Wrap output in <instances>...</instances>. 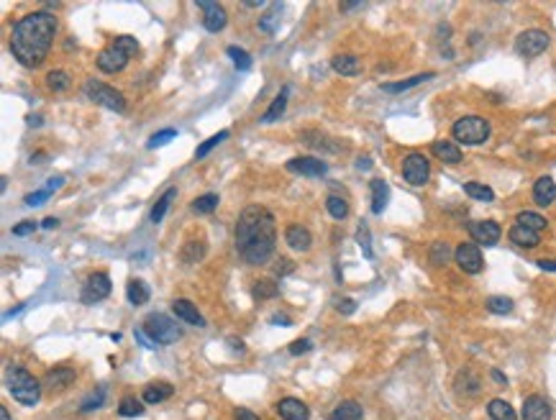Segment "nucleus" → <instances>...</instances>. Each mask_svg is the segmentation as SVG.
Here are the masks:
<instances>
[{
  "label": "nucleus",
  "mask_w": 556,
  "mask_h": 420,
  "mask_svg": "<svg viewBox=\"0 0 556 420\" xmlns=\"http://www.w3.org/2000/svg\"><path fill=\"white\" fill-rule=\"evenodd\" d=\"M451 256V249H449V244H433V249H431V262L433 264H444L446 259Z\"/></svg>",
  "instance_id": "48"
},
{
  "label": "nucleus",
  "mask_w": 556,
  "mask_h": 420,
  "mask_svg": "<svg viewBox=\"0 0 556 420\" xmlns=\"http://www.w3.org/2000/svg\"><path fill=\"white\" fill-rule=\"evenodd\" d=\"M175 197H177V190H175V187H169L165 195L156 200V206L152 208V215H149V218H152V223H159V221L165 218L167 210H169V206H172V200H175Z\"/></svg>",
  "instance_id": "32"
},
{
  "label": "nucleus",
  "mask_w": 556,
  "mask_h": 420,
  "mask_svg": "<svg viewBox=\"0 0 556 420\" xmlns=\"http://www.w3.org/2000/svg\"><path fill=\"white\" fill-rule=\"evenodd\" d=\"M218 203H221V200H218V195H215V193H208V195H200L195 203H193V210H195L197 215H208V213H213L215 208H218Z\"/></svg>",
  "instance_id": "40"
},
{
  "label": "nucleus",
  "mask_w": 556,
  "mask_h": 420,
  "mask_svg": "<svg viewBox=\"0 0 556 420\" xmlns=\"http://www.w3.org/2000/svg\"><path fill=\"white\" fill-rule=\"evenodd\" d=\"M354 8H361V3H341V10H354Z\"/></svg>",
  "instance_id": "58"
},
{
  "label": "nucleus",
  "mask_w": 556,
  "mask_h": 420,
  "mask_svg": "<svg viewBox=\"0 0 556 420\" xmlns=\"http://www.w3.org/2000/svg\"><path fill=\"white\" fill-rule=\"evenodd\" d=\"M487 310L498 315H507L513 310V300H510V297H503V295H492V297H487Z\"/></svg>",
  "instance_id": "41"
},
{
  "label": "nucleus",
  "mask_w": 556,
  "mask_h": 420,
  "mask_svg": "<svg viewBox=\"0 0 556 420\" xmlns=\"http://www.w3.org/2000/svg\"><path fill=\"white\" fill-rule=\"evenodd\" d=\"M487 415L492 420H516V410H513L510 402L505 400H489Z\"/></svg>",
  "instance_id": "35"
},
{
  "label": "nucleus",
  "mask_w": 556,
  "mask_h": 420,
  "mask_svg": "<svg viewBox=\"0 0 556 420\" xmlns=\"http://www.w3.org/2000/svg\"><path fill=\"white\" fill-rule=\"evenodd\" d=\"M370 166H372V159L370 157H364V159L359 157V162H356V169H370Z\"/></svg>",
  "instance_id": "57"
},
{
  "label": "nucleus",
  "mask_w": 556,
  "mask_h": 420,
  "mask_svg": "<svg viewBox=\"0 0 556 420\" xmlns=\"http://www.w3.org/2000/svg\"><path fill=\"white\" fill-rule=\"evenodd\" d=\"M223 138H228V131H218V134H215V136H210L208 138V141H205V144H200V147H197V151H195V157L197 159H203V157H208V154H210V151H213L215 147H218V144H221V141H223Z\"/></svg>",
  "instance_id": "44"
},
{
  "label": "nucleus",
  "mask_w": 556,
  "mask_h": 420,
  "mask_svg": "<svg viewBox=\"0 0 556 420\" xmlns=\"http://www.w3.org/2000/svg\"><path fill=\"white\" fill-rule=\"evenodd\" d=\"M197 8L203 10V26L205 31H210V34H218V31L226 29V23H228V16H226L223 5H218V3H208V0H200L197 3Z\"/></svg>",
  "instance_id": "13"
},
{
  "label": "nucleus",
  "mask_w": 556,
  "mask_h": 420,
  "mask_svg": "<svg viewBox=\"0 0 556 420\" xmlns=\"http://www.w3.org/2000/svg\"><path fill=\"white\" fill-rule=\"evenodd\" d=\"M536 264L544 269V272H556V259H538Z\"/></svg>",
  "instance_id": "53"
},
{
  "label": "nucleus",
  "mask_w": 556,
  "mask_h": 420,
  "mask_svg": "<svg viewBox=\"0 0 556 420\" xmlns=\"http://www.w3.org/2000/svg\"><path fill=\"white\" fill-rule=\"evenodd\" d=\"M469 236L474 238V244H482V246H495L500 241V236H503V231H500V225L495 223V221H474V223H469Z\"/></svg>",
  "instance_id": "12"
},
{
  "label": "nucleus",
  "mask_w": 556,
  "mask_h": 420,
  "mask_svg": "<svg viewBox=\"0 0 556 420\" xmlns=\"http://www.w3.org/2000/svg\"><path fill=\"white\" fill-rule=\"evenodd\" d=\"M326 210H328L336 221H343V218L349 215V203H346L343 197H339V195H328V197H326Z\"/></svg>",
  "instance_id": "38"
},
{
  "label": "nucleus",
  "mask_w": 556,
  "mask_h": 420,
  "mask_svg": "<svg viewBox=\"0 0 556 420\" xmlns=\"http://www.w3.org/2000/svg\"><path fill=\"white\" fill-rule=\"evenodd\" d=\"M0 420H10V412H8V408H0Z\"/></svg>",
  "instance_id": "60"
},
{
  "label": "nucleus",
  "mask_w": 556,
  "mask_h": 420,
  "mask_svg": "<svg viewBox=\"0 0 556 420\" xmlns=\"http://www.w3.org/2000/svg\"><path fill=\"white\" fill-rule=\"evenodd\" d=\"M172 384L169 382H152V384H147L144 387V395H141V400L149 402V405H156V402H165L172 397Z\"/></svg>",
  "instance_id": "24"
},
{
  "label": "nucleus",
  "mask_w": 556,
  "mask_h": 420,
  "mask_svg": "<svg viewBox=\"0 0 556 420\" xmlns=\"http://www.w3.org/2000/svg\"><path fill=\"white\" fill-rule=\"evenodd\" d=\"M141 331L154 346H169L182 336V328L165 313H149L141 323Z\"/></svg>",
  "instance_id": "5"
},
{
  "label": "nucleus",
  "mask_w": 556,
  "mask_h": 420,
  "mask_svg": "<svg viewBox=\"0 0 556 420\" xmlns=\"http://www.w3.org/2000/svg\"><path fill=\"white\" fill-rule=\"evenodd\" d=\"M510 241L516 246H520V249H536L538 244H541V236L536 234V231H531V228H526V225H513L510 228Z\"/></svg>",
  "instance_id": "23"
},
{
  "label": "nucleus",
  "mask_w": 556,
  "mask_h": 420,
  "mask_svg": "<svg viewBox=\"0 0 556 420\" xmlns=\"http://www.w3.org/2000/svg\"><path fill=\"white\" fill-rule=\"evenodd\" d=\"M361 415H364V408H361L359 402L346 400L331 412V418H328V420H361Z\"/></svg>",
  "instance_id": "30"
},
{
  "label": "nucleus",
  "mask_w": 556,
  "mask_h": 420,
  "mask_svg": "<svg viewBox=\"0 0 556 420\" xmlns=\"http://www.w3.org/2000/svg\"><path fill=\"white\" fill-rule=\"evenodd\" d=\"M387 200H390V187H387V182L372 180V213L380 215L382 210L387 208Z\"/></svg>",
  "instance_id": "25"
},
{
  "label": "nucleus",
  "mask_w": 556,
  "mask_h": 420,
  "mask_svg": "<svg viewBox=\"0 0 556 420\" xmlns=\"http://www.w3.org/2000/svg\"><path fill=\"white\" fill-rule=\"evenodd\" d=\"M277 295H280V287L272 280H262V282L254 284V297H259V300H269V297H277Z\"/></svg>",
  "instance_id": "42"
},
{
  "label": "nucleus",
  "mask_w": 556,
  "mask_h": 420,
  "mask_svg": "<svg viewBox=\"0 0 556 420\" xmlns=\"http://www.w3.org/2000/svg\"><path fill=\"white\" fill-rule=\"evenodd\" d=\"M75 369H69V367H57V369L47 371V377H44V387H49L51 392L54 390H67L69 384L75 382Z\"/></svg>",
  "instance_id": "19"
},
{
  "label": "nucleus",
  "mask_w": 556,
  "mask_h": 420,
  "mask_svg": "<svg viewBox=\"0 0 556 420\" xmlns=\"http://www.w3.org/2000/svg\"><path fill=\"white\" fill-rule=\"evenodd\" d=\"M144 412V400H136L134 395H126L123 400L118 402V415L121 418H136Z\"/></svg>",
  "instance_id": "33"
},
{
  "label": "nucleus",
  "mask_w": 556,
  "mask_h": 420,
  "mask_svg": "<svg viewBox=\"0 0 556 420\" xmlns=\"http://www.w3.org/2000/svg\"><path fill=\"white\" fill-rule=\"evenodd\" d=\"M138 51V41L134 36H118L110 47L98 54V69L106 75H116L121 69H126V64L131 62V57Z\"/></svg>",
  "instance_id": "3"
},
{
  "label": "nucleus",
  "mask_w": 556,
  "mask_h": 420,
  "mask_svg": "<svg viewBox=\"0 0 556 420\" xmlns=\"http://www.w3.org/2000/svg\"><path fill=\"white\" fill-rule=\"evenodd\" d=\"M454 259L457 264L464 269L467 274H479L482 267H485V259H482V251H479L477 244H459L457 251H454Z\"/></svg>",
  "instance_id": "11"
},
{
  "label": "nucleus",
  "mask_w": 556,
  "mask_h": 420,
  "mask_svg": "<svg viewBox=\"0 0 556 420\" xmlns=\"http://www.w3.org/2000/svg\"><path fill=\"white\" fill-rule=\"evenodd\" d=\"M126 297L131 305H144L149 303V297H152V293H149V284L144 282V280H131L126 287Z\"/></svg>",
  "instance_id": "29"
},
{
  "label": "nucleus",
  "mask_w": 556,
  "mask_h": 420,
  "mask_svg": "<svg viewBox=\"0 0 556 420\" xmlns=\"http://www.w3.org/2000/svg\"><path fill=\"white\" fill-rule=\"evenodd\" d=\"M36 231V223L34 221H21L19 225H13V236H29Z\"/></svg>",
  "instance_id": "50"
},
{
  "label": "nucleus",
  "mask_w": 556,
  "mask_h": 420,
  "mask_svg": "<svg viewBox=\"0 0 556 420\" xmlns=\"http://www.w3.org/2000/svg\"><path fill=\"white\" fill-rule=\"evenodd\" d=\"M172 313L180 318V321L190 323V325H197V328H205V318L200 313H197V305H193L190 300H185V297H177L175 303H172Z\"/></svg>",
  "instance_id": "18"
},
{
  "label": "nucleus",
  "mask_w": 556,
  "mask_h": 420,
  "mask_svg": "<svg viewBox=\"0 0 556 420\" xmlns=\"http://www.w3.org/2000/svg\"><path fill=\"white\" fill-rule=\"evenodd\" d=\"M277 244V225L274 215L262 206H249L239 215L236 223V249L239 256L252 267L267 264L274 254Z\"/></svg>",
  "instance_id": "1"
},
{
  "label": "nucleus",
  "mask_w": 556,
  "mask_h": 420,
  "mask_svg": "<svg viewBox=\"0 0 556 420\" xmlns=\"http://www.w3.org/2000/svg\"><path fill=\"white\" fill-rule=\"evenodd\" d=\"M356 241H359L361 246V254L367 256V259H372L374 256V251H372V238H370V228L361 223L359 228H356Z\"/></svg>",
  "instance_id": "46"
},
{
  "label": "nucleus",
  "mask_w": 556,
  "mask_h": 420,
  "mask_svg": "<svg viewBox=\"0 0 556 420\" xmlns=\"http://www.w3.org/2000/svg\"><path fill=\"white\" fill-rule=\"evenodd\" d=\"M533 200L536 206L548 208L556 200V182L551 177H538L536 185H533Z\"/></svg>",
  "instance_id": "21"
},
{
  "label": "nucleus",
  "mask_w": 556,
  "mask_h": 420,
  "mask_svg": "<svg viewBox=\"0 0 556 420\" xmlns=\"http://www.w3.org/2000/svg\"><path fill=\"white\" fill-rule=\"evenodd\" d=\"M339 313H343V315H352L354 310H356V303H354L352 297H343V300H339Z\"/></svg>",
  "instance_id": "51"
},
{
  "label": "nucleus",
  "mask_w": 556,
  "mask_h": 420,
  "mask_svg": "<svg viewBox=\"0 0 556 420\" xmlns=\"http://www.w3.org/2000/svg\"><path fill=\"white\" fill-rule=\"evenodd\" d=\"M402 177H405V182H410L413 187H423L431 177L428 159L423 157V154H418V151L408 154V157L402 159Z\"/></svg>",
  "instance_id": "8"
},
{
  "label": "nucleus",
  "mask_w": 556,
  "mask_h": 420,
  "mask_svg": "<svg viewBox=\"0 0 556 420\" xmlns=\"http://www.w3.org/2000/svg\"><path fill=\"white\" fill-rule=\"evenodd\" d=\"M464 193H467L469 197H474V200H482V203H492V200H495L492 187L482 185V182H464Z\"/></svg>",
  "instance_id": "36"
},
{
  "label": "nucleus",
  "mask_w": 556,
  "mask_h": 420,
  "mask_svg": "<svg viewBox=\"0 0 556 420\" xmlns=\"http://www.w3.org/2000/svg\"><path fill=\"white\" fill-rule=\"evenodd\" d=\"M64 185V177H51V180H47V185L44 187H39L36 193H31V195H26V206H31V208H36V206H41L44 200H49L54 193H57L59 187Z\"/></svg>",
  "instance_id": "22"
},
{
  "label": "nucleus",
  "mask_w": 556,
  "mask_h": 420,
  "mask_svg": "<svg viewBox=\"0 0 556 420\" xmlns=\"http://www.w3.org/2000/svg\"><path fill=\"white\" fill-rule=\"evenodd\" d=\"M110 295V277L106 272H95L88 277V282L82 287V303L85 305H95L100 300H106Z\"/></svg>",
  "instance_id": "10"
},
{
  "label": "nucleus",
  "mask_w": 556,
  "mask_h": 420,
  "mask_svg": "<svg viewBox=\"0 0 556 420\" xmlns=\"http://www.w3.org/2000/svg\"><path fill=\"white\" fill-rule=\"evenodd\" d=\"M47 157V154H44V151H39V154H34V157H31V164H41V159Z\"/></svg>",
  "instance_id": "59"
},
{
  "label": "nucleus",
  "mask_w": 556,
  "mask_h": 420,
  "mask_svg": "<svg viewBox=\"0 0 556 420\" xmlns=\"http://www.w3.org/2000/svg\"><path fill=\"white\" fill-rule=\"evenodd\" d=\"M516 223L526 225V228H531V231L541 234V231L546 228V218H544V215H538V213H533V210H523V213H518Z\"/></svg>",
  "instance_id": "34"
},
{
  "label": "nucleus",
  "mask_w": 556,
  "mask_h": 420,
  "mask_svg": "<svg viewBox=\"0 0 556 420\" xmlns=\"http://www.w3.org/2000/svg\"><path fill=\"white\" fill-rule=\"evenodd\" d=\"M287 169L295 172V175H303V177H321L328 172V164L321 162L315 157H295L287 162Z\"/></svg>",
  "instance_id": "14"
},
{
  "label": "nucleus",
  "mask_w": 556,
  "mask_h": 420,
  "mask_svg": "<svg viewBox=\"0 0 556 420\" xmlns=\"http://www.w3.org/2000/svg\"><path fill=\"white\" fill-rule=\"evenodd\" d=\"M103 402H106V387H100L98 392L88 395V397L82 400V405H80V410H82V412H93V410H98Z\"/></svg>",
  "instance_id": "45"
},
{
  "label": "nucleus",
  "mask_w": 556,
  "mask_h": 420,
  "mask_svg": "<svg viewBox=\"0 0 556 420\" xmlns=\"http://www.w3.org/2000/svg\"><path fill=\"white\" fill-rule=\"evenodd\" d=\"M433 154L444 162V164H459L461 162V149H459L457 141H449V138H439L433 141Z\"/></svg>",
  "instance_id": "20"
},
{
  "label": "nucleus",
  "mask_w": 556,
  "mask_h": 420,
  "mask_svg": "<svg viewBox=\"0 0 556 420\" xmlns=\"http://www.w3.org/2000/svg\"><path fill=\"white\" fill-rule=\"evenodd\" d=\"M26 121H29V126H36V128H39L41 123H44V118H41V116H34V113H31V116H26Z\"/></svg>",
  "instance_id": "55"
},
{
  "label": "nucleus",
  "mask_w": 556,
  "mask_h": 420,
  "mask_svg": "<svg viewBox=\"0 0 556 420\" xmlns=\"http://www.w3.org/2000/svg\"><path fill=\"white\" fill-rule=\"evenodd\" d=\"M285 241H287V246L293 249V251H308L313 244V236L311 231L305 228V225L295 223V225H287V231H285Z\"/></svg>",
  "instance_id": "17"
},
{
  "label": "nucleus",
  "mask_w": 556,
  "mask_h": 420,
  "mask_svg": "<svg viewBox=\"0 0 556 420\" xmlns=\"http://www.w3.org/2000/svg\"><path fill=\"white\" fill-rule=\"evenodd\" d=\"M451 134L457 138V144H464V147H479L489 138V121L482 116H464L459 118Z\"/></svg>",
  "instance_id": "6"
},
{
  "label": "nucleus",
  "mask_w": 556,
  "mask_h": 420,
  "mask_svg": "<svg viewBox=\"0 0 556 420\" xmlns=\"http://www.w3.org/2000/svg\"><path fill=\"white\" fill-rule=\"evenodd\" d=\"M287 98H290V85H285L282 92L274 98V103L269 106V110L262 116V123H274V121H280V116H282L285 108H287Z\"/></svg>",
  "instance_id": "27"
},
{
  "label": "nucleus",
  "mask_w": 556,
  "mask_h": 420,
  "mask_svg": "<svg viewBox=\"0 0 556 420\" xmlns=\"http://www.w3.org/2000/svg\"><path fill=\"white\" fill-rule=\"evenodd\" d=\"M331 67L343 77H352V75H359V59L354 54H336L331 59Z\"/></svg>",
  "instance_id": "26"
},
{
  "label": "nucleus",
  "mask_w": 556,
  "mask_h": 420,
  "mask_svg": "<svg viewBox=\"0 0 556 420\" xmlns=\"http://www.w3.org/2000/svg\"><path fill=\"white\" fill-rule=\"evenodd\" d=\"M523 420H551V405L541 395H531L523 402Z\"/></svg>",
  "instance_id": "16"
},
{
  "label": "nucleus",
  "mask_w": 556,
  "mask_h": 420,
  "mask_svg": "<svg viewBox=\"0 0 556 420\" xmlns=\"http://www.w3.org/2000/svg\"><path fill=\"white\" fill-rule=\"evenodd\" d=\"M277 415L282 420H308L311 418V410L303 400L298 397H285V400L277 402Z\"/></svg>",
  "instance_id": "15"
},
{
  "label": "nucleus",
  "mask_w": 556,
  "mask_h": 420,
  "mask_svg": "<svg viewBox=\"0 0 556 420\" xmlns=\"http://www.w3.org/2000/svg\"><path fill=\"white\" fill-rule=\"evenodd\" d=\"M280 13H282V3H269L267 13L259 18V29L264 34H274V31L280 29Z\"/></svg>",
  "instance_id": "31"
},
{
  "label": "nucleus",
  "mask_w": 556,
  "mask_h": 420,
  "mask_svg": "<svg viewBox=\"0 0 556 420\" xmlns=\"http://www.w3.org/2000/svg\"><path fill=\"white\" fill-rule=\"evenodd\" d=\"M180 256H182V262L185 264H195L197 259H203L205 256V244L203 241H187V244L182 246Z\"/></svg>",
  "instance_id": "39"
},
{
  "label": "nucleus",
  "mask_w": 556,
  "mask_h": 420,
  "mask_svg": "<svg viewBox=\"0 0 556 420\" xmlns=\"http://www.w3.org/2000/svg\"><path fill=\"white\" fill-rule=\"evenodd\" d=\"M69 85H72V79L64 69H51L47 75V88L54 90V92H64V90H69Z\"/></svg>",
  "instance_id": "37"
},
{
  "label": "nucleus",
  "mask_w": 556,
  "mask_h": 420,
  "mask_svg": "<svg viewBox=\"0 0 556 420\" xmlns=\"http://www.w3.org/2000/svg\"><path fill=\"white\" fill-rule=\"evenodd\" d=\"M428 79H433V72H423V75H415V77L402 79V82H385L382 90H385V92H405V90L418 88V85L428 82Z\"/></svg>",
  "instance_id": "28"
},
{
  "label": "nucleus",
  "mask_w": 556,
  "mask_h": 420,
  "mask_svg": "<svg viewBox=\"0 0 556 420\" xmlns=\"http://www.w3.org/2000/svg\"><path fill=\"white\" fill-rule=\"evenodd\" d=\"M272 323H277V325H280V323H282V325H290V318H287V315H272Z\"/></svg>",
  "instance_id": "56"
},
{
  "label": "nucleus",
  "mask_w": 556,
  "mask_h": 420,
  "mask_svg": "<svg viewBox=\"0 0 556 420\" xmlns=\"http://www.w3.org/2000/svg\"><path fill=\"white\" fill-rule=\"evenodd\" d=\"M5 384H8V392L13 395V400L21 402V405H26V408H34V405L41 400L39 380H36L34 374H29L23 367H13V369H8Z\"/></svg>",
  "instance_id": "4"
},
{
  "label": "nucleus",
  "mask_w": 556,
  "mask_h": 420,
  "mask_svg": "<svg viewBox=\"0 0 556 420\" xmlns=\"http://www.w3.org/2000/svg\"><path fill=\"white\" fill-rule=\"evenodd\" d=\"M548 47V34L541 29H528L523 34H518L516 39V51L520 57H538L544 54Z\"/></svg>",
  "instance_id": "9"
},
{
  "label": "nucleus",
  "mask_w": 556,
  "mask_h": 420,
  "mask_svg": "<svg viewBox=\"0 0 556 420\" xmlns=\"http://www.w3.org/2000/svg\"><path fill=\"white\" fill-rule=\"evenodd\" d=\"M259 5H264L262 0H259V3H244V8H259Z\"/></svg>",
  "instance_id": "61"
},
{
  "label": "nucleus",
  "mask_w": 556,
  "mask_h": 420,
  "mask_svg": "<svg viewBox=\"0 0 556 420\" xmlns=\"http://www.w3.org/2000/svg\"><path fill=\"white\" fill-rule=\"evenodd\" d=\"M177 136V131L175 128H165V131H156L154 136L149 138V144L147 147L149 149H156V147H165V144H169V141H172V138Z\"/></svg>",
  "instance_id": "47"
},
{
  "label": "nucleus",
  "mask_w": 556,
  "mask_h": 420,
  "mask_svg": "<svg viewBox=\"0 0 556 420\" xmlns=\"http://www.w3.org/2000/svg\"><path fill=\"white\" fill-rule=\"evenodd\" d=\"M57 225H59V221L54 218V215H49V218H44V221H41V228H47V231L57 228Z\"/></svg>",
  "instance_id": "54"
},
{
  "label": "nucleus",
  "mask_w": 556,
  "mask_h": 420,
  "mask_svg": "<svg viewBox=\"0 0 556 420\" xmlns=\"http://www.w3.org/2000/svg\"><path fill=\"white\" fill-rule=\"evenodd\" d=\"M311 349H313L311 338H298V341H293V346H290V354L300 356V354H308Z\"/></svg>",
  "instance_id": "49"
},
{
  "label": "nucleus",
  "mask_w": 556,
  "mask_h": 420,
  "mask_svg": "<svg viewBox=\"0 0 556 420\" xmlns=\"http://www.w3.org/2000/svg\"><path fill=\"white\" fill-rule=\"evenodd\" d=\"M57 36V18L49 10H36L19 18L10 34V51L23 67H39Z\"/></svg>",
  "instance_id": "2"
},
{
  "label": "nucleus",
  "mask_w": 556,
  "mask_h": 420,
  "mask_svg": "<svg viewBox=\"0 0 556 420\" xmlns=\"http://www.w3.org/2000/svg\"><path fill=\"white\" fill-rule=\"evenodd\" d=\"M85 95H88L93 103L108 108V110H116V113H123V110H126V98H123L116 88L103 85L98 79H88V82H85Z\"/></svg>",
  "instance_id": "7"
},
{
  "label": "nucleus",
  "mask_w": 556,
  "mask_h": 420,
  "mask_svg": "<svg viewBox=\"0 0 556 420\" xmlns=\"http://www.w3.org/2000/svg\"><path fill=\"white\" fill-rule=\"evenodd\" d=\"M234 420H259V418H256L252 410H246V408H239V410L234 412Z\"/></svg>",
  "instance_id": "52"
},
{
  "label": "nucleus",
  "mask_w": 556,
  "mask_h": 420,
  "mask_svg": "<svg viewBox=\"0 0 556 420\" xmlns=\"http://www.w3.org/2000/svg\"><path fill=\"white\" fill-rule=\"evenodd\" d=\"M226 54L234 59V67L236 69H241V72L252 69V57H249L244 49H239V47H228V49H226Z\"/></svg>",
  "instance_id": "43"
}]
</instances>
